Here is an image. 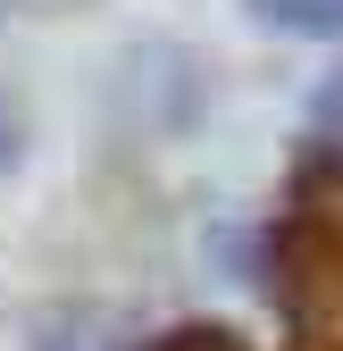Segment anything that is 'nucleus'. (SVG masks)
Here are the masks:
<instances>
[{
	"instance_id": "obj_1",
	"label": "nucleus",
	"mask_w": 343,
	"mask_h": 351,
	"mask_svg": "<svg viewBox=\"0 0 343 351\" xmlns=\"http://www.w3.org/2000/svg\"><path fill=\"white\" fill-rule=\"evenodd\" d=\"M276 268H285V310L302 326V351H343V176H318L310 201L285 217Z\"/></svg>"
},
{
	"instance_id": "obj_2",
	"label": "nucleus",
	"mask_w": 343,
	"mask_h": 351,
	"mask_svg": "<svg viewBox=\"0 0 343 351\" xmlns=\"http://www.w3.org/2000/svg\"><path fill=\"white\" fill-rule=\"evenodd\" d=\"M268 25H285V34H343V0H251Z\"/></svg>"
},
{
	"instance_id": "obj_3",
	"label": "nucleus",
	"mask_w": 343,
	"mask_h": 351,
	"mask_svg": "<svg viewBox=\"0 0 343 351\" xmlns=\"http://www.w3.org/2000/svg\"><path fill=\"white\" fill-rule=\"evenodd\" d=\"M134 351H251V343H235L226 326H167V335H151Z\"/></svg>"
},
{
	"instance_id": "obj_4",
	"label": "nucleus",
	"mask_w": 343,
	"mask_h": 351,
	"mask_svg": "<svg viewBox=\"0 0 343 351\" xmlns=\"http://www.w3.org/2000/svg\"><path fill=\"white\" fill-rule=\"evenodd\" d=\"M0 167H9V117H0Z\"/></svg>"
},
{
	"instance_id": "obj_5",
	"label": "nucleus",
	"mask_w": 343,
	"mask_h": 351,
	"mask_svg": "<svg viewBox=\"0 0 343 351\" xmlns=\"http://www.w3.org/2000/svg\"><path fill=\"white\" fill-rule=\"evenodd\" d=\"M9 9H25V0H0V17H9Z\"/></svg>"
}]
</instances>
